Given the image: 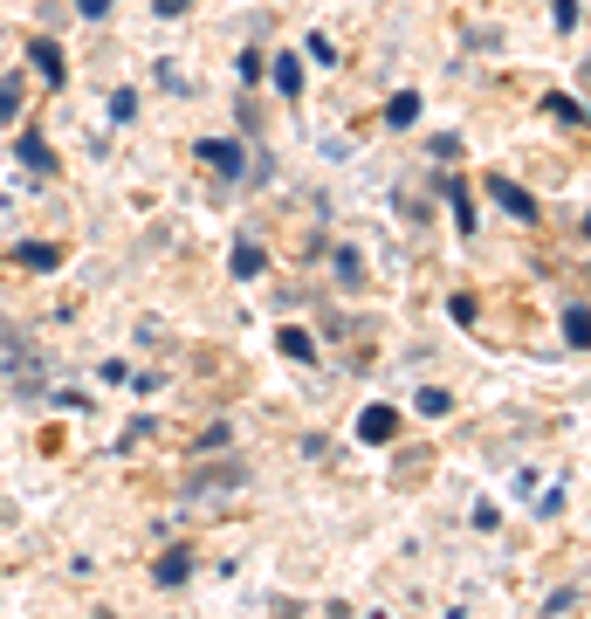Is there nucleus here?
I'll return each instance as SVG.
<instances>
[{
    "label": "nucleus",
    "mask_w": 591,
    "mask_h": 619,
    "mask_svg": "<svg viewBox=\"0 0 591 619\" xmlns=\"http://www.w3.org/2000/svg\"><path fill=\"white\" fill-rule=\"evenodd\" d=\"M275 90H282V97H296V90H303V69H296V56H282V63H275Z\"/></svg>",
    "instance_id": "423d86ee"
},
{
    "label": "nucleus",
    "mask_w": 591,
    "mask_h": 619,
    "mask_svg": "<svg viewBox=\"0 0 591 619\" xmlns=\"http://www.w3.org/2000/svg\"><path fill=\"white\" fill-rule=\"evenodd\" d=\"M564 338H571V345H591V317H584V310H571V317H564Z\"/></svg>",
    "instance_id": "1a4fd4ad"
},
{
    "label": "nucleus",
    "mask_w": 591,
    "mask_h": 619,
    "mask_svg": "<svg viewBox=\"0 0 591 619\" xmlns=\"http://www.w3.org/2000/svg\"><path fill=\"white\" fill-rule=\"evenodd\" d=\"M186 572H193V558H186V551H166V558H159V585H179Z\"/></svg>",
    "instance_id": "39448f33"
},
{
    "label": "nucleus",
    "mask_w": 591,
    "mask_h": 619,
    "mask_svg": "<svg viewBox=\"0 0 591 619\" xmlns=\"http://www.w3.org/2000/svg\"><path fill=\"white\" fill-rule=\"evenodd\" d=\"M496 200H502V206H509V214H516V221H530V214H536V200H523L516 187H509V179H496Z\"/></svg>",
    "instance_id": "20e7f679"
},
{
    "label": "nucleus",
    "mask_w": 591,
    "mask_h": 619,
    "mask_svg": "<svg viewBox=\"0 0 591 619\" xmlns=\"http://www.w3.org/2000/svg\"><path fill=\"white\" fill-rule=\"evenodd\" d=\"M200 159H207L214 172H227V179L241 172V151H235V138H207V145H200Z\"/></svg>",
    "instance_id": "f03ea898"
},
{
    "label": "nucleus",
    "mask_w": 591,
    "mask_h": 619,
    "mask_svg": "<svg viewBox=\"0 0 591 619\" xmlns=\"http://www.w3.org/2000/svg\"><path fill=\"white\" fill-rule=\"evenodd\" d=\"M21 262H29V269H56V248H35L29 241V248H21Z\"/></svg>",
    "instance_id": "9b49d317"
},
{
    "label": "nucleus",
    "mask_w": 591,
    "mask_h": 619,
    "mask_svg": "<svg viewBox=\"0 0 591 619\" xmlns=\"http://www.w3.org/2000/svg\"><path fill=\"white\" fill-rule=\"evenodd\" d=\"M21 159H29V166H42V172H48V145H42V132H21Z\"/></svg>",
    "instance_id": "0eeeda50"
},
{
    "label": "nucleus",
    "mask_w": 591,
    "mask_h": 619,
    "mask_svg": "<svg viewBox=\"0 0 591 619\" xmlns=\"http://www.w3.org/2000/svg\"><path fill=\"white\" fill-rule=\"evenodd\" d=\"M29 56H35V69L48 76V83H62V48H56V42H35Z\"/></svg>",
    "instance_id": "7ed1b4c3"
},
{
    "label": "nucleus",
    "mask_w": 591,
    "mask_h": 619,
    "mask_svg": "<svg viewBox=\"0 0 591 619\" xmlns=\"http://www.w3.org/2000/svg\"><path fill=\"white\" fill-rule=\"evenodd\" d=\"M235 275H262V248H254V241L235 248Z\"/></svg>",
    "instance_id": "6e6552de"
},
{
    "label": "nucleus",
    "mask_w": 591,
    "mask_h": 619,
    "mask_svg": "<svg viewBox=\"0 0 591 619\" xmlns=\"http://www.w3.org/2000/svg\"><path fill=\"white\" fill-rule=\"evenodd\" d=\"M76 8H83V14H104V8H111V0H76Z\"/></svg>",
    "instance_id": "ddd939ff"
},
{
    "label": "nucleus",
    "mask_w": 591,
    "mask_h": 619,
    "mask_svg": "<svg viewBox=\"0 0 591 619\" xmlns=\"http://www.w3.org/2000/svg\"><path fill=\"white\" fill-rule=\"evenodd\" d=\"M357 434H365V441H393V434H399V413L393 406H365V413H357Z\"/></svg>",
    "instance_id": "f257e3e1"
},
{
    "label": "nucleus",
    "mask_w": 591,
    "mask_h": 619,
    "mask_svg": "<svg viewBox=\"0 0 591 619\" xmlns=\"http://www.w3.org/2000/svg\"><path fill=\"white\" fill-rule=\"evenodd\" d=\"M111 117H117V124H124V117H138V97H132V90H117V97H111Z\"/></svg>",
    "instance_id": "f8f14e48"
},
{
    "label": "nucleus",
    "mask_w": 591,
    "mask_h": 619,
    "mask_svg": "<svg viewBox=\"0 0 591 619\" xmlns=\"http://www.w3.org/2000/svg\"><path fill=\"white\" fill-rule=\"evenodd\" d=\"M385 117H393V124H413L420 117V97H393V111H385Z\"/></svg>",
    "instance_id": "9d476101"
}]
</instances>
